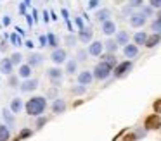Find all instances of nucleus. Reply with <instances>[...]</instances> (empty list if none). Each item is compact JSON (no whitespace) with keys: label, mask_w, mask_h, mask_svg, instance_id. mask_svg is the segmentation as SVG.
<instances>
[{"label":"nucleus","mask_w":161,"mask_h":141,"mask_svg":"<svg viewBox=\"0 0 161 141\" xmlns=\"http://www.w3.org/2000/svg\"><path fill=\"white\" fill-rule=\"evenodd\" d=\"M26 113L31 117H40L47 108V98L45 96H31L25 105Z\"/></svg>","instance_id":"nucleus-1"},{"label":"nucleus","mask_w":161,"mask_h":141,"mask_svg":"<svg viewBox=\"0 0 161 141\" xmlns=\"http://www.w3.org/2000/svg\"><path fill=\"white\" fill-rule=\"evenodd\" d=\"M92 74H94V79H97V81H104V79H108L109 76L113 74V67L109 64H106V62H99L97 65L94 67V71H92Z\"/></svg>","instance_id":"nucleus-2"},{"label":"nucleus","mask_w":161,"mask_h":141,"mask_svg":"<svg viewBox=\"0 0 161 141\" xmlns=\"http://www.w3.org/2000/svg\"><path fill=\"white\" fill-rule=\"evenodd\" d=\"M133 64L132 60H125V62H118V65H116L114 69H113V74H114V78H123V76H126L130 71H132Z\"/></svg>","instance_id":"nucleus-3"},{"label":"nucleus","mask_w":161,"mask_h":141,"mask_svg":"<svg viewBox=\"0 0 161 141\" xmlns=\"http://www.w3.org/2000/svg\"><path fill=\"white\" fill-rule=\"evenodd\" d=\"M40 86V81L35 78H30V79H23L21 84H19V89H21L23 93H33L36 91V88Z\"/></svg>","instance_id":"nucleus-4"},{"label":"nucleus","mask_w":161,"mask_h":141,"mask_svg":"<svg viewBox=\"0 0 161 141\" xmlns=\"http://www.w3.org/2000/svg\"><path fill=\"white\" fill-rule=\"evenodd\" d=\"M128 21H130V26H132V28H142V26H146L147 17L139 10V12H132V14H130Z\"/></svg>","instance_id":"nucleus-5"},{"label":"nucleus","mask_w":161,"mask_h":141,"mask_svg":"<svg viewBox=\"0 0 161 141\" xmlns=\"http://www.w3.org/2000/svg\"><path fill=\"white\" fill-rule=\"evenodd\" d=\"M144 127L147 131H154V129H161V117L158 113H151L149 117H146Z\"/></svg>","instance_id":"nucleus-6"},{"label":"nucleus","mask_w":161,"mask_h":141,"mask_svg":"<svg viewBox=\"0 0 161 141\" xmlns=\"http://www.w3.org/2000/svg\"><path fill=\"white\" fill-rule=\"evenodd\" d=\"M63 76H64V72L61 71L59 67H50L49 71H47V78L50 79V83H52L54 86L61 84V81H63Z\"/></svg>","instance_id":"nucleus-7"},{"label":"nucleus","mask_w":161,"mask_h":141,"mask_svg":"<svg viewBox=\"0 0 161 141\" xmlns=\"http://www.w3.org/2000/svg\"><path fill=\"white\" fill-rule=\"evenodd\" d=\"M88 55H92V57H101L102 53H104V43L102 41H99V40H95V41H90L88 43Z\"/></svg>","instance_id":"nucleus-8"},{"label":"nucleus","mask_w":161,"mask_h":141,"mask_svg":"<svg viewBox=\"0 0 161 141\" xmlns=\"http://www.w3.org/2000/svg\"><path fill=\"white\" fill-rule=\"evenodd\" d=\"M50 60L54 62V64H64V62L68 60V53L64 48H54L52 53H50Z\"/></svg>","instance_id":"nucleus-9"},{"label":"nucleus","mask_w":161,"mask_h":141,"mask_svg":"<svg viewBox=\"0 0 161 141\" xmlns=\"http://www.w3.org/2000/svg\"><path fill=\"white\" fill-rule=\"evenodd\" d=\"M66 108H68V103H66V100H63V98H56L52 102V105H50V110H52V113H64L66 112Z\"/></svg>","instance_id":"nucleus-10"},{"label":"nucleus","mask_w":161,"mask_h":141,"mask_svg":"<svg viewBox=\"0 0 161 141\" xmlns=\"http://www.w3.org/2000/svg\"><path fill=\"white\" fill-rule=\"evenodd\" d=\"M42 62H43V55L36 53V52H33V53H30L28 57H26V64H28L30 67H40Z\"/></svg>","instance_id":"nucleus-11"},{"label":"nucleus","mask_w":161,"mask_h":141,"mask_svg":"<svg viewBox=\"0 0 161 141\" xmlns=\"http://www.w3.org/2000/svg\"><path fill=\"white\" fill-rule=\"evenodd\" d=\"M76 79H78V84L88 86L92 81H94V74H92V71H81V72H78Z\"/></svg>","instance_id":"nucleus-12"},{"label":"nucleus","mask_w":161,"mask_h":141,"mask_svg":"<svg viewBox=\"0 0 161 141\" xmlns=\"http://www.w3.org/2000/svg\"><path fill=\"white\" fill-rule=\"evenodd\" d=\"M76 38L81 41V43H90L92 38H94V31H92V28H81Z\"/></svg>","instance_id":"nucleus-13"},{"label":"nucleus","mask_w":161,"mask_h":141,"mask_svg":"<svg viewBox=\"0 0 161 141\" xmlns=\"http://www.w3.org/2000/svg\"><path fill=\"white\" fill-rule=\"evenodd\" d=\"M123 53H125L126 58H135L139 55V47L135 43H126L123 47Z\"/></svg>","instance_id":"nucleus-14"},{"label":"nucleus","mask_w":161,"mask_h":141,"mask_svg":"<svg viewBox=\"0 0 161 141\" xmlns=\"http://www.w3.org/2000/svg\"><path fill=\"white\" fill-rule=\"evenodd\" d=\"M102 33L106 34V36H111V34H114L116 33V23L114 21H104L102 23Z\"/></svg>","instance_id":"nucleus-15"},{"label":"nucleus","mask_w":161,"mask_h":141,"mask_svg":"<svg viewBox=\"0 0 161 141\" xmlns=\"http://www.w3.org/2000/svg\"><path fill=\"white\" fill-rule=\"evenodd\" d=\"M23 108H25V103H23V100L19 98V96H16V98H12L11 105H9V110H11L12 113H19Z\"/></svg>","instance_id":"nucleus-16"},{"label":"nucleus","mask_w":161,"mask_h":141,"mask_svg":"<svg viewBox=\"0 0 161 141\" xmlns=\"http://www.w3.org/2000/svg\"><path fill=\"white\" fill-rule=\"evenodd\" d=\"M12 69H14V65H12V62H11V58H9V57L0 60V72L11 76L12 74Z\"/></svg>","instance_id":"nucleus-17"},{"label":"nucleus","mask_w":161,"mask_h":141,"mask_svg":"<svg viewBox=\"0 0 161 141\" xmlns=\"http://www.w3.org/2000/svg\"><path fill=\"white\" fill-rule=\"evenodd\" d=\"M33 74V67H30L28 64H21L19 65V71H18V76L21 79H30Z\"/></svg>","instance_id":"nucleus-18"},{"label":"nucleus","mask_w":161,"mask_h":141,"mask_svg":"<svg viewBox=\"0 0 161 141\" xmlns=\"http://www.w3.org/2000/svg\"><path fill=\"white\" fill-rule=\"evenodd\" d=\"M161 41V34L153 33V34H147V40H146V47L147 48H154L156 45H159Z\"/></svg>","instance_id":"nucleus-19"},{"label":"nucleus","mask_w":161,"mask_h":141,"mask_svg":"<svg viewBox=\"0 0 161 141\" xmlns=\"http://www.w3.org/2000/svg\"><path fill=\"white\" fill-rule=\"evenodd\" d=\"M109 17H111V10L109 9H99L97 12H95V21H99V23L109 21Z\"/></svg>","instance_id":"nucleus-20"},{"label":"nucleus","mask_w":161,"mask_h":141,"mask_svg":"<svg viewBox=\"0 0 161 141\" xmlns=\"http://www.w3.org/2000/svg\"><path fill=\"white\" fill-rule=\"evenodd\" d=\"M128 40H130V34L126 33V31H116L114 41H116L118 45H123V47H125V45L128 43Z\"/></svg>","instance_id":"nucleus-21"},{"label":"nucleus","mask_w":161,"mask_h":141,"mask_svg":"<svg viewBox=\"0 0 161 141\" xmlns=\"http://www.w3.org/2000/svg\"><path fill=\"white\" fill-rule=\"evenodd\" d=\"M118 47H119V45L116 43L114 40H111V38H108V40L104 41V50H106V53H116Z\"/></svg>","instance_id":"nucleus-22"},{"label":"nucleus","mask_w":161,"mask_h":141,"mask_svg":"<svg viewBox=\"0 0 161 141\" xmlns=\"http://www.w3.org/2000/svg\"><path fill=\"white\" fill-rule=\"evenodd\" d=\"M68 74H76L78 72V60H75V58H68L66 60V71Z\"/></svg>","instance_id":"nucleus-23"},{"label":"nucleus","mask_w":161,"mask_h":141,"mask_svg":"<svg viewBox=\"0 0 161 141\" xmlns=\"http://www.w3.org/2000/svg\"><path fill=\"white\" fill-rule=\"evenodd\" d=\"M146 40H147V33H144V31H137V33L133 34V43H135L137 47L146 45Z\"/></svg>","instance_id":"nucleus-24"},{"label":"nucleus","mask_w":161,"mask_h":141,"mask_svg":"<svg viewBox=\"0 0 161 141\" xmlns=\"http://www.w3.org/2000/svg\"><path fill=\"white\" fill-rule=\"evenodd\" d=\"M101 57H102V62L109 64L113 69H114L116 65H118V60H116V55H114V53H102Z\"/></svg>","instance_id":"nucleus-25"},{"label":"nucleus","mask_w":161,"mask_h":141,"mask_svg":"<svg viewBox=\"0 0 161 141\" xmlns=\"http://www.w3.org/2000/svg\"><path fill=\"white\" fill-rule=\"evenodd\" d=\"M9 138H11L9 127L4 126V124H0V141H9Z\"/></svg>","instance_id":"nucleus-26"},{"label":"nucleus","mask_w":161,"mask_h":141,"mask_svg":"<svg viewBox=\"0 0 161 141\" xmlns=\"http://www.w3.org/2000/svg\"><path fill=\"white\" fill-rule=\"evenodd\" d=\"M7 83H9V86H11V88H19V84H21L18 74H11V76H9V79H7Z\"/></svg>","instance_id":"nucleus-27"},{"label":"nucleus","mask_w":161,"mask_h":141,"mask_svg":"<svg viewBox=\"0 0 161 141\" xmlns=\"http://www.w3.org/2000/svg\"><path fill=\"white\" fill-rule=\"evenodd\" d=\"M9 58H11L12 65H21L23 64V55L19 53V52H14V53H12Z\"/></svg>","instance_id":"nucleus-28"},{"label":"nucleus","mask_w":161,"mask_h":141,"mask_svg":"<svg viewBox=\"0 0 161 141\" xmlns=\"http://www.w3.org/2000/svg\"><path fill=\"white\" fill-rule=\"evenodd\" d=\"M151 29H153V33L161 34V19H159V17H156V19L151 23Z\"/></svg>","instance_id":"nucleus-29"},{"label":"nucleus","mask_w":161,"mask_h":141,"mask_svg":"<svg viewBox=\"0 0 161 141\" xmlns=\"http://www.w3.org/2000/svg\"><path fill=\"white\" fill-rule=\"evenodd\" d=\"M2 115H4V119L7 120V124H9V126H11V127L14 126V115L11 113V110H9V108H5L4 112H2Z\"/></svg>","instance_id":"nucleus-30"},{"label":"nucleus","mask_w":161,"mask_h":141,"mask_svg":"<svg viewBox=\"0 0 161 141\" xmlns=\"http://www.w3.org/2000/svg\"><path fill=\"white\" fill-rule=\"evenodd\" d=\"M47 45L52 47V48H57V36L56 34H52V33L47 34Z\"/></svg>","instance_id":"nucleus-31"},{"label":"nucleus","mask_w":161,"mask_h":141,"mask_svg":"<svg viewBox=\"0 0 161 141\" xmlns=\"http://www.w3.org/2000/svg\"><path fill=\"white\" fill-rule=\"evenodd\" d=\"M64 41H66V45H68V47H75V45H76V41H78V38L75 36V34H66Z\"/></svg>","instance_id":"nucleus-32"},{"label":"nucleus","mask_w":161,"mask_h":141,"mask_svg":"<svg viewBox=\"0 0 161 141\" xmlns=\"http://www.w3.org/2000/svg\"><path fill=\"white\" fill-rule=\"evenodd\" d=\"M85 91H87V86H81V84L71 88V93H73V95H83Z\"/></svg>","instance_id":"nucleus-33"},{"label":"nucleus","mask_w":161,"mask_h":141,"mask_svg":"<svg viewBox=\"0 0 161 141\" xmlns=\"http://www.w3.org/2000/svg\"><path fill=\"white\" fill-rule=\"evenodd\" d=\"M140 12H142L146 17H151L154 10H153V7H151V5H142V7H140Z\"/></svg>","instance_id":"nucleus-34"},{"label":"nucleus","mask_w":161,"mask_h":141,"mask_svg":"<svg viewBox=\"0 0 161 141\" xmlns=\"http://www.w3.org/2000/svg\"><path fill=\"white\" fill-rule=\"evenodd\" d=\"M144 5V0H128V7L132 9H140Z\"/></svg>","instance_id":"nucleus-35"},{"label":"nucleus","mask_w":161,"mask_h":141,"mask_svg":"<svg viewBox=\"0 0 161 141\" xmlns=\"http://www.w3.org/2000/svg\"><path fill=\"white\" fill-rule=\"evenodd\" d=\"M47 122H49V119H47V117H43V115H40L38 119H36L35 126H36V127H38V129H40V127H43V126H45Z\"/></svg>","instance_id":"nucleus-36"},{"label":"nucleus","mask_w":161,"mask_h":141,"mask_svg":"<svg viewBox=\"0 0 161 141\" xmlns=\"http://www.w3.org/2000/svg\"><path fill=\"white\" fill-rule=\"evenodd\" d=\"M87 55H88V52L87 50H78L76 52V60H87Z\"/></svg>","instance_id":"nucleus-37"},{"label":"nucleus","mask_w":161,"mask_h":141,"mask_svg":"<svg viewBox=\"0 0 161 141\" xmlns=\"http://www.w3.org/2000/svg\"><path fill=\"white\" fill-rule=\"evenodd\" d=\"M153 110H154V113H158V115L161 113V98L153 103Z\"/></svg>","instance_id":"nucleus-38"},{"label":"nucleus","mask_w":161,"mask_h":141,"mask_svg":"<svg viewBox=\"0 0 161 141\" xmlns=\"http://www.w3.org/2000/svg\"><path fill=\"white\" fill-rule=\"evenodd\" d=\"M149 5L153 9H161V0H149Z\"/></svg>","instance_id":"nucleus-39"},{"label":"nucleus","mask_w":161,"mask_h":141,"mask_svg":"<svg viewBox=\"0 0 161 141\" xmlns=\"http://www.w3.org/2000/svg\"><path fill=\"white\" fill-rule=\"evenodd\" d=\"M28 136H31V131L30 129H23L21 134H19V138H28Z\"/></svg>","instance_id":"nucleus-40"},{"label":"nucleus","mask_w":161,"mask_h":141,"mask_svg":"<svg viewBox=\"0 0 161 141\" xmlns=\"http://www.w3.org/2000/svg\"><path fill=\"white\" fill-rule=\"evenodd\" d=\"M40 47H47V34L40 36Z\"/></svg>","instance_id":"nucleus-41"},{"label":"nucleus","mask_w":161,"mask_h":141,"mask_svg":"<svg viewBox=\"0 0 161 141\" xmlns=\"http://www.w3.org/2000/svg\"><path fill=\"white\" fill-rule=\"evenodd\" d=\"M135 136H137V134H128V136H125V139H123V141H133V139H135Z\"/></svg>","instance_id":"nucleus-42"},{"label":"nucleus","mask_w":161,"mask_h":141,"mask_svg":"<svg viewBox=\"0 0 161 141\" xmlns=\"http://www.w3.org/2000/svg\"><path fill=\"white\" fill-rule=\"evenodd\" d=\"M97 0H90V3H88V9H94V7H97Z\"/></svg>","instance_id":"nucleus-43"},{"label":"nucleus","mask_w":161,"mask_h":141,"mask_svg":"<svg viewBox=\"0 0 161 141\" xmlns=\"http://www.w3.org/2000/svg\"><path fill=\"white\" fill-rule=\"evenodd\" d=\"M76 24L80 26V29H81V28H85V26H83V21H81L80 17H76Z\"/></svg>","instance_id":"nucleus-44"},{"label":"nucleus","mask_w":161,"mask_h":141,"mask_svg":"<svg viewBox=\"0 0 161 141\" xmlns=\"http://www.w3.org/2000/svg\"><path fill=\"white\" fill-rule=\"evenodd\" d=\"M158 17L161 19V9H158Z\"/></svg>","instance_id":"nucleus-45"}]
</instances>
